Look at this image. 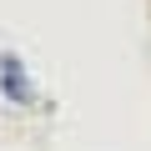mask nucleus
<instances>
[{
  "label": "nucleus",
  "mask_w": 151,
  "mask_h": 151,
  "mask_svg": "<svg viewBox=\"0 0 151 151\" xmlns=\"http://www.w3.org/2000/svg\"><path fill=\"white\" fill-rule=\"evenodd\" d=\"M0 96H5L10 106H35V81H30V70L15 50H0Z\"/></svg>",
  "instance_id": "obj_1"
}]
</instances>
